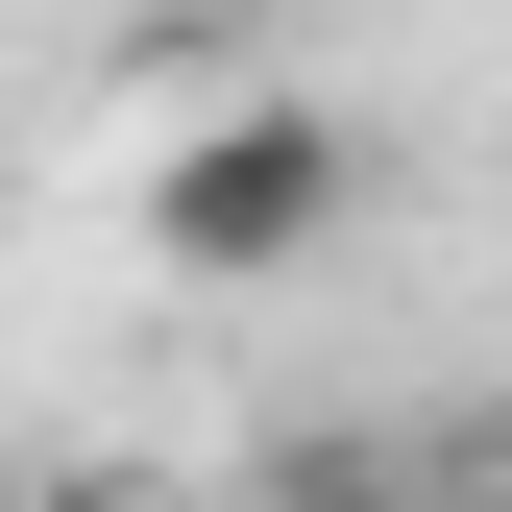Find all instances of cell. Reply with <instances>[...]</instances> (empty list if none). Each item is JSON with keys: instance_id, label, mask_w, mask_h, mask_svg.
I'll use <instances>...</instances> for the list:
<instances>
[{"instance_id": "obj_1", "label": "cell", "mask_w": 512, "mask_h": 512, "mask_svg": "<svg viewBox=\"0 0 512 512\" xmlns=\"http://www.w3.org/2000/svg\"><path fill=\"white\" fill-rule=\"evenodd\" d=\"M342 220H366V122H342V98H220V122L147 147V269H171V293H269V269H317Z\"/></svg>"}, {"instance_id": "obj_2", "label": "cell", "mask_w": 512, "mask_h": 512, "mask_svg": "<svg viewBox=\"0 0 512 512\" xmlns=\"http://www.w3.org/2000/svg\"><path fill=\"white\" fill-rule=\"evenodd\" d=\"M488 464H512V439H488Z\"/></svg>"}]
</instances>
